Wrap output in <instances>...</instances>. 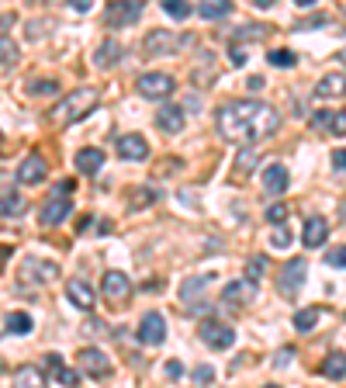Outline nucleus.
Returning a JSON list of instances; mask_svg holds the SVG:
<instances>
[{
  "label": "nucleus",
  "instance_id": "obj_8",
  "mask_svg": "<svg viewBox=\"0 0 346 388\" xmlns=\"http://www.w3.org/2000/svg\"><path fill=\"white\" fill-rule=\"evenodd\" d=\"M201 340H205L212 350H229V347L236 343V330L225 326V323H218V319H205V323H201Z\"/></svg>",
  "mask_w": 346,
  "mask_h": 388
},
{
  "label": "nucleus",
  "instance_id": "obj_1",
  "mask_svg": "<svg viewBox=\"0 0 346 388\" xmlns=\"http://www.w3.org/2000/svg\"><path fill=\"white\" fill-rule=\"evenodd\" d=\"M218 122V132L225 142H236V146H249V142H260V139H270L274 132L281 129V115L277 108H270L264 101H229L218 108L215 115Z\"/></svg>",
  "mask_w": 346,
  "mask_h": 388
},
{
  "label": "nucleus",
  "instance_id": "obj_18",
  "mask_svg": "<svg viewBox=\"0 0 346 388\" xmlns=\"http://www.w3.org/2000/svg\"><path fill=\"white\" fill-rule=\"evenodd\" d=\"M42 371H45V374H53L55 382H59V385H66V388H77V385H80V374H77L73 367H66L59 354H49V357H45V364H42Z\"/></svg>",
  "mask_w": 346,
  "mask_h": 388
},
{
  "label": "nucleus",
  "instance_id": "obj_55",
  "mask_svg": "<svg viewBox=\"0 0 346 388\" xmlns=\"http://www.w3.org/2000/svg\"><path fill=\"white\" fill-rule=\"evenodd\" d=\"M264 388H281V385H264Z\"/></svg>",
  "mask_w": 346,
  "mask_h": 388
},
{
  "label": "nucleus",
  "instance_id": "obj_26",
  "mask_svg": "<svg viewBox=\"0 0 346 388\" xmlns=\"http://www.w3.org/2000/svg\"><path fill=\"white\" fill-rule=\"evenodd\" d=\"M319 371L325 374V378H333V382L346 378V354H343V350H333V354H325V361L319 364Z\"/></svg>",
  "mask_w": 346,
  "mask_h": 388
},
{
  "label": "nucleus",
  "instance_id": "obj_25",
  "mask_svg": "<svg viewBox=\"0 0 346 388\" xmlns=\"http://www.w3.org/2000/svg\"><path fill=\"white\" fill-rule=\"evenodd\" d=\"M315 94L319 98H343L346 94V73H325L315 83Z\"/></svg>",
  "mask_w": 346,
  "mask_h": 388
},
{
  "label": "nucleus",
  "instance_id": "obj_30",
  "mask_svg": "<svg viewBox=\"0 0 346 388\" xmlns=\"http://www.w3.org/2000/svg\"><path fill=\"white\" fill-rule=\"evenodd\" d=\"M156 201H160V191H156V187H135L129 205L132 208H149V205H156Z\"/></svg>",
  "mask_w": 346,
  "mask_h": 388
},
{
  "label": "nucleus",
  "instance_id": "obj_13",
  "mask_svg": "<svg viewBox=\"0 0 346 388\" xmlns=\"http://www.w3.org/2000/svg\"><path fill=\"white\" fill-rule=\"evenodd\" d=\"M256 298V281H249V278H239V281H229V285L222 288V302L225 305H249Z\"/></svg>",
  "mask_w": 346,
  "mask_h": 388
},
{
  "label": "nucleus",
  "instance_id": "obj_11",
  "mask_svg": "<svg viewBox=\"0 0 346 388\" xmlns=\"http://www.w3.org/2000/svg\"><path fill=\"white\" fill-rule=\"evenodd\" d=\"M146 52H153V56H170V52H177L180 46H187V38H180L177 31H163V28H153L149 35H146Z\"/></svg>",
  "mask_w": 346,
  "mask_h": 388
},
{
  "label": "nucleus",
  "instance_id": "obj_19",
  "mask_svg": "<svg viewBox=\"0 0 346 388\" xmlns=\"http://www.w3.org/2000/svg\"><path fill=\"white\" fill-rule=\"evenodd\" d=\"M118 156H121V159H129V163H139V159H146V156H149V142H146L142 135L129 132V135H121V139H118Z\"/></svg>",
  "mask_w": 346,
  "mask_h": 388
},
{
  "label": "nucleus",
  "instance_id": "obj_17",
  "mask_svg": "<svg viewBox=\"0 0 346 388\" xmlns=\"http://www.w3.org/2000/svg\"><path fill=\"white\" fill-rule=\"evenodd\" d=\"M288 184H291V177H288V167H284V163H270V167H264V191L270 194V198L284 194Z\"/></svg>",
  "mask_w": 346,
  "mask_h": 388
},
{
  "label": "nucleus",
  "instance_id": "obj_9",
  "mask_svg": "<svg viewBox=\"0 0 346 388\" xmlns=\"http://www.w3.org/2000/svg\"><path fill=\"white\" fill-rule=\"evenodd\" d=\"M139 343L142 347H160L163 340H166V319H163L160 312H146L142 315V323H139Z\"/></svg>",
  "mask_w": 346,
  "mask_h": 388
},
{
  "label": "nucleus",
  "instance_id": "obj_49",
  "mask_svg": "<svg viewBox=\"0 0 346 388\" xmlns=\"http://www.w3.org/2000/svg\"><path fill=\"white\" fill-rule=\"evenodd\" d=\"M333 167H336L340 174H346V150H336V153H333Z\"/></svg>",
  "mask_w": 346,
  "mask_h": 388
},
{
  "label": "nucleus",
  "instance_id": "obj_53",
  "mask_svg": "<svg viewBox=\"0 0 346 388\" xmlns=\"http://www.w3.org/2000/svg\"><path fill=\"white\" fill-rule=\"evenodd\" d=\"M246 87H249V90H260V87H264V80H260V77H249V83H246Z\"/></svg>",
  "mask_w": 346,
  "mask_h": 388
},
{
  "label": "nucleus",
  "instance_id": "obj_16",
  "mask_svg": "<svg viewBox=\"0 0 346 388\" xmlns=\"http://www.w3.org/2000/svg\"><path fill=\"white\" fill-rule=\"evenodd\" d=\"M125 59V46L118 42V38H104L97 49H94V66L97 70H111V66H118Z\"/></svg>",
  "mask_w": 346,
  "mask_h": 388
},
{
  "label": "nucleus",
  "instance_id": "obj_14",
  "mask_svg": "<svg viewBox=\"0 0 346 388\" xmlns=\"http://www.w3.org/2000/svg\"><path fill=\"white\" fill-rule=\"evenodd\" d=\"M146 4L142 0H129V4H111L107 7V28H121V25H132L142 18Z\"/></svg>",
  "mask_w": 346,
  "mask_h": 388
},
{
  "label": "nucleus",
  "instance_id": "obj_52",
  "mask_svg": "<svg viewBox=\"0 0 346 388\" xmlns=\"http://www.w3.org/2000/svg\"><path fill=\"white\" fill-rule=\"evenodd\" d=\"M73 11H80V14L83 11H90V0H73Z\"/></svg>",
  "mask_w": 346,
  "mask_h": 388
},
{
  "label": "nucleus",
  "instance_id": "obj_21",
  "mask_svg": "<svg viewBox=\"0 0 346 388\" xmlns=\"http://www.w3.org/2000/svg\"><path fill=\"white\" fill-rule=\"evenodd\" d=\"M329 239V222L319 219V215H312L308 222H305V233H301V243L308 246V250H319L322 243Z\"/></svg>",
  "mask_w": 346,
  "mask_h": 388
},
{
  "label": "nucleus",
  "instance_id": "obj_39",
  "mask_svg": "<svg viewBox=\"0 0 346 388\" xmlns=\"http://www.w3.org/2000/svg\"><path fill=\"white\" fill-rule=\"evenodd\" d=\"M264 274H266V257H253L246 263V278H249V281H256V278H264Z\"/></svg>",
  "mask_w": 346,
  "mask_h": 388
},
{
  "label": "nucleus",
  "instance_id": "obj_7",
  "mask_svg": "<svg viewBox=\"0 0 346 388\" xmlns=\"http://www.w3.org/2000/svg\"><path fill=\"white\" fill-rule=\"evenodd\" d=\"M305 274H308V263L301 257L288 260L284 267H281V281H277V288H281V295H288V298H294L298 291H301V285H305Z\"/></svg>",
  "mask_w": 346,
  "mask_h": 388
},
{
  "label": "nucleus",
  "instance_id": "obj_32",
  "mask_svg": "<svg viewBox=\"0 0 346 388\" xmlns=\"http://www.w3.org/2000/svg\"><path fill=\"white\" fill-rule=\"evenodd\" d=\"M28 208V201L21 194H0V215H21Z\"/></svg>",
  "mask_w": 346,
  "mask_h": 388
},
{
  "label": "nucleus",
  "instance_id": "obj_23",
  "mask_svg": "<svg viewBox=\"0 0 346 388\" xmlns=\"http://www.w3.org/2000/svg\"><path fill=\"white\" fill-rule=\"evenodd\" d=\"M73 163H77V170H80V174H97V170L104 167V150L87 146V150H80V153L73 156Z\"/></svg>",
  "mask_w": 346,
  "mask_h": 388
},
{
  "label": "nucleus",
  "instance_id": "obj_31",
  "mask_svg": "<svg viewBox=\"0 0 346 388\" xmlns=\"http://www.w3.org/2000/svg\"><path fill=\"white\" fill-rule=\"evenodd\" d=\"M7 333H18V337L31 333V315L28 312H11L7 315Z\"/></svg>",
  "mask_w": 346,
  "mask_h": 388
},
{
  "label": "nucleus",
  "instance_id": "obj_22",
  "mask_svg": "<svg viewBox=\"0 0 346 388\" xmlns=\"http://www.w3.org/2000/svg\"><path fill=\"white\" fill-rule=\"evenodd\" d=\"M215 281V274H198V278H187L184 285H180V302H190V305H198V298L201 295H208V285Z\"/></svg>",
  "mask_w": 346,
  "mask_h": 388
},
{
  "label": "nucleus",
  "instance_id": "obj_43",
  "mask_svg": "<svg viewBox=\"0 0 346 388\" xmlns=\"http://www.w3.org/2000/svg\"><path fill=\"white\" fill-rule=\"evenodd\" d=\"M312 129H315V132L333 129V111H315V118H312Z\"/></svg>",
  "mask_w": 346,
  "mask_h": 388
},
{
  "label": "nucleus",
  "instance_id": "obj_50",
  "mask_svg": "<svg viewBox=\"0 0 346 388\" xmlns=\"http://www.w3.org/2000/svg\"><path fill=\"white\" fill-rule=\"evenodd\" d=\"M173 167H180V159H166V163L160 167V174H163V177H166V174H173Z\"/></svg>",
  "mask_w": 346,
  "mask_h": 388
},
{
  "label": "nucleus",
  "instance_id": "obj_29",
  "mask_svg": "<svg viewBox=\"0 0 346 388\" xmlns=\"http://www.w3.org/2000/svg\"><path fill=\"white\" fill-rule=\"evenodd\" d=\"M319 315H322L319 305H312V309H298L294 312V330H298V333H308V330L319 323Z\"/></svg>",
  "mask_w": 346,
  "mask_h": 388
},
{
  "label": "nucleus",
  "instance_id": "obj_46",
  "mask_svg": "<svg viewBox=\"0 0 346 388\" xmlns=\"http://www.w3.org/2000/svg\"><path fill=\"white\" fill-rule=\"evenodd\" d=\"M325 263H329V267H346V246H336V250L325 257Z\"/></svg>",
  "mask_w": 346,
  "mask_h": 388
},
{
  "label": "nucleus",
  "instance_id": "obj_48",
  "mask_svg": "<svg viewBox=\"0 0 346 388\" xmlns=\"http://www.w3.org/2000/svg\"><path fill=\"white\" fill-rule=\"evenodd\" d=\"M333 132H336V135H346V108L343 111H333Z\"/></svg>",
  "mask_w": 346,
  "mask_h": 388
},
{
  "label": "nucleus",
  "instance_id": "obj_42",
  "mask_svg": "<svg viewBox=\"0 0 346 388\" xmlns=\"http://www.w3.org/2000/svg\"><path fill=\"white\" fill-rule=\"evenodd\" d=\"M294 357H298V350H294V347H281V350L274 354V367H288Z\"/></svg>",
  "mask_w": 346,
  "mask_h": 388
},
{
  "label": "nucleus",
  "instance_id": "obj_51",
  "mask_svg": "<svg viewBox=\"0 0 346 388\" xmlns=\"http://www.w3.org/2000/svg\"><path fill=\"white\" fill-rule=\"evenodd\" d=\"M14 25V14H0V28H11ZM0 38H4V31H0Z\"/></svg>",
  "mask_w": 346,
  "mask_h": 388
},
{
  "label": "nucleus",
  "instance_id": "obj_2",
  "mask_svg": "<svg viewBox=\"0 0 346 388\" xmlns=\"http://www.w3.org/2000/svg\"><path fill=\"white\" fill-rule=\"evenodd\" d=\"M97 104H101V90L97 87H77V90H70L63 101L55 104L49 115H53V122H59V125H73V122L87 118Z\"/></svg>",
  "mask_w": 346,
  "mask_h": 388
},
{
  "label": "nucleus",
  "instance_id": "obj_47",
  "mask_svg": "<svg viewBox=\"0 0 346 388\" xmlns=\"http://www.w3.org/2000/svg\"><path fill=\"white\" fill-rule=\"evenodd\" d=\"M163 371H166V378H170V382L184 378V364H180V361H166V367H163Z\"/></svg>",
  "mask_w": 346,
  "mask_h": 388
},
{
  "label": "nucleus",
  "instance_id": "obj_6",
  "mask_svg": "<svg viewBox=\"0 0 346 388\" xmlns=\"http://www.w3.org/2000/svg\"><path fill=\"white\" fill-rule=\"evenodd\" d=\"M101 291H104V298L111 305H121V302H129L132 298V278L125 274V271H107L104 281H101Z\"/></svg>",
  "mask_w": 346,
  "mask_h": 388
},
{
  "label": "nucleus",
  "instance_id": "obj_41",
  "mask_svg": "<svg viewBox=\"0 0 346 388\" xmlns=\"http://www.w3.org/2000/svg\"><path fill=\"white\" fill-rule=\"evenodd\" d=\"M55 90H59L55 80H31V87H28V94H55Z\"/></svg>",
  "mask_w": 346,
  "mask_h": 388
},
{
  "label": "nucleus",
  "instance_id": "obj_4",
  "mask_svg": "<svg viewBox=\"0 0 346 388\" xmlns=\"http://www.w3.org/2000/svg\"><path fill=\"white\" fill-rule=\"evenodd\" d=\"M135 90H139L146 101H166V98L177 90V80L170 77V73L153 70V73H142V77L135 80Z\"/></svg>",
  "mask_w": 346,
  "mask_h": 388
},
{
  "label": "nucleus",
  "instance_id": "obj_33",
  "mask_svg": "<svg viewBox=\"0 0 346 388\" xmlns=\"http://www.w3.org/2000/svg\"><path fill=\"white\" fill-rule=\"evenodd\" d=\"M163 11H166L170 18H177V21H184V18H190V14H194V7H190V4H184V0H163Z\"/></svg>",
  "mask_w": 346,
  "mask_h": 388
},
{
  "label": "nucleus",
  "instance_id": "obj_15",
  "mask_svg": "<svg viewBox=\"0 0 346 388\" xmlns=\"http://www.w3.org/2000/svg\"><path fill=\"white\" fill-rule=\"evenodd\" d=\"M66 298H70V305L90 312L94 302H97V291L90 288V281H83V278H70V281H66Z\"/></svg>",
  "mask_w": 346,
  "mask_h": 388
},
{
  "label": "nucleus",
  "instance_id": "obj_36",
  "mask_svg": "<svg viewBox=\"0 0 346 388\" xmlns=\"http://www.w3.org/2000/svg\"><path fill=\"white\" fill-rule=\"evenodd\" d=\"M270 246H274V250H288V246H291V229H288V226H277V229L270 233Z\"/></svg>",
  "mask_w": 346,
  "mask_h": 388
},
{
  "label": "nucleus",
  "instance_id": "obj_54",
  "mask_svg": "<svg viewBox=\"0 0 346 388\" xmlns=\"http://www.w3.org/2000/svg\"><path fill=\"white\" fill-rule=\"evenodd\" d=\"M340 59H343V63H346V49H343V56H340Z\"/></svg>",
  "mask_w": 346,
  "mask_h": 388
},
{
  "label": "nucleus",
  "instance_id": "obj_38",
  "mask_svg": "<svg viewBox=\"0 0 346 388\" xmlns=\"http://www.w3.org/2000/svg\"><path fill=\"white\" fill-rule=\"evenodd\" d=\"M266 222H270V226H284V222H288V205H281V201L270 205L266 208Z\"/></svg>",
  "mask_w": 346,
  "mask_h": 388
},
{
  "label": "nucleus",
  "instance_id": "obj_44",
  "mask_svg": "<svg viewBox=\"0 0 346 388\" xmlns=\"http://www.w3.org/2000/svg\"><path fill=\"white\" fill-rule=\"evenodd\" d=\"M325 21H329V18H325V14H322V11H319V14H312V18H305V21H298V25H294V28H298V31H305V28H322V25H325Z\"/></svg>",
  "mask_w": 346,
  "mask_h": 388
},
{
  "label": "nucleus",
  "instance_id": "obj_5",
  "mask_svg": "<svg viewBox=\"0 0 346 388\" xmlns=\"http://www.w3.org/2000/svg\"><path fill=\"white\" fill-rule=\"evenodd\" d=\"M18 278L25 285H49V281H59V263L53 260H42V257H25L21 267H18Z\"/></svg>",
  "mask_w": 346,
  "mask_h": 388
},
{
  "label": "nucleus",
  "instance_id": "obj_40",
  "mask_svg": "<svg viewBox=\"0 0 346 388\" xmlns=\"http://www.w3.org/2000/svg\"><path fill=\"white\" fill-rule=\"evenodd\" d=\"M194 382H198V388L212 385V382H215V367H212V364H201V367H194Z\"/></svg>",
  "mask_w": 346,
  "mask_h": 388
},
{
  "label": "nucleus",
  "instance_id": "obj_27",
  "mask_svg": "<svg viewBox=\"0 0 346 388\" xmlns=\"http://www.w3.org/2000/svg\"><path fill=\"white\" fill-rule=\"evenodd\" d=\"M194 14H201L205 21H222V18H229V14H232V4H229V0H212V4H198V7H194Z\"/></svg>",
  "mask_w": 346,
  "mask_h": 388
},
{
  "label": "nucleus",
  "instance_id": "obj_20",
  "mask_svg": "<svg viewBox=\"0 0 346 388\" xmlns=\"http://www.w3.org/2000/svg\"><path fill=\"white\" fill-rule=\"evenodd\" d=\"M156 125H160L163 132H170V135L184 132V125H187L184 108H180V104H166V108H160V115H156Z\"/></svg>",
  "mask_w": 346,
  "mask_h": 388
},
{
  "label": "nucleus",
  "instance_id": "obj_12",
  "mask_svg": "<svg viewBox=\"0 0 346 388\" xmlns=\"http://www.w3.org/2000/svg\"><path fill=\"white\" fill-rule=\"evenodd\" d=\"M45 174H49L45 156H42V153H28L25 159H21V167H18V184H25V187L42 184V181H45Z\"/></svg>",
  "mask_w": 346,
  "mask_h": 388
},
{
  "label": "nucleus",
  "instance_id": "obj_10",
  "mask_svg": "<svg viewBox=\"0 0 346 388\" xmlns=\"http://www.w3.org/2000/svg\"><path fill=\"white\" fill-rule=\"evenodd\" d=\"M77 364H80L83 374H90V378H107L111 374V357L104 350H97V347H83L77 354Z\"/></svg>",
  "mask_w": 346,
  "mask_h": 388
},
{
  "label": "nucleus",
  "instance_id": "obj_24",
  "mask_svg": "<svg viewBox=\"0 0 346 388\" xmlns=\"http://www.w3.org/2000/svg\"><path fill=\"white\" fill-rule=\"evenodd\" d=\"M14 388H49L45 371H42V367H35V364L18 367V374H14Z\"/></svg>",
  "mask_w": 346,
  "mask_h": 388
},
{
  "label": "nucleus",
  "instance_id": "obj_35",
  "mask_svg": "<svg viewBox=\"0 0 346 388\" xmlns=\"http://www.w3.org/2000/svg\"><path fill=\"white\" fill-rule=\"evenodd\" d=\"M14 59H18V46H14V38L4 35V38H0V66H11Z\"/></svg>",
  "mask_w": 346,
  "mask_h": 388
},
{
  "label": "nucleus",
  "instance_id": "obj_56",
  "mask_svg": "<svg viewBox=\"0 0 346 388\" xmlns=\"http://www.w3.org/2000/svg\"><path fill=\"white\" fill-rule=\"evenodd\" d=\"M0 142H4V132H0Z\"/></svg>",
  "mask_w": 346,
  "mask_h": 388
},
{
  "label": "nucleus",
  "instance_id": "obj_34",
  "mask_svg": "<svg viewBox=\"0 0 346 388\" xmlns=\"http://www.w3.org/2000/svg\"><path fill=\"white\" fill-rule=\"evenodd\" d=\"M298 63V56H294L291 49H274L270 52V66H277V70H288V66H294Z\"/></svg>",
  "mask_w": 346,
  "mask_h": 388
},
{
  "label": "nucleus",
  "instance_id": "obj_37",
  "mask_svg": "<svg viewBox=\"0 0 346 388\" xmlns=\"http://www.w3.org/2000/svg\"><path fill=\"white\" fill-rule=\"evenodd\" d=\"M264 35H266V28L246 25V28H239V31H236V38H232V42H236V46H242V42H249V38H264Z\"/></svg>",
  "mask_w": 346,
  "mask_h": 388
},
{
  "label": "nucleus",
  "instance_id": "obj_45",
  "mask_svg": "<svg viewBox=\"0 0 346 388\" xmlns=\"http://www.w3.org/2000/svg\"><path fill=\"white\" fill-rule=\"evenodd\" d=\"M229 63H232V66H246V49L236 46V42L229 46Z\"/></svg>",
  "mask_w": 346,
  "mask_h": 388
},
{
  "label": "nucleus",
  "instance_id": "obj_3",
  "mask_svg": "<svg viewBox=\"0 0 346 388\" xmlns=\"http://www.w3.org/2000/svg\"><path fill=\"white\" fill-rule=\"evenodd\" d=\"M77 191V181H59L49 194V201L42 205V226H59L63 219H70V208H73V194Z\"/></svg>",
  "mask_w": 346,
  "mask_h": 388
},
{
  "label": "nucleus",
  "instance_id": "obj_28",
  "mask_svg": "<svg viewBox=\"0 0 346 388\" xmlns=\"http://www.w3.org/2000/svg\"><path fill=\"white\" fill-rule=\"evenodd\" d=\"M256 163H260V156H256V150H253V146H242L239 153H236V163H232V170H236L239 177H246V174H249V170H253Z\"/></svg>",
  "mask_w": 346,
  "mask_h": 388
}]
</instances>
